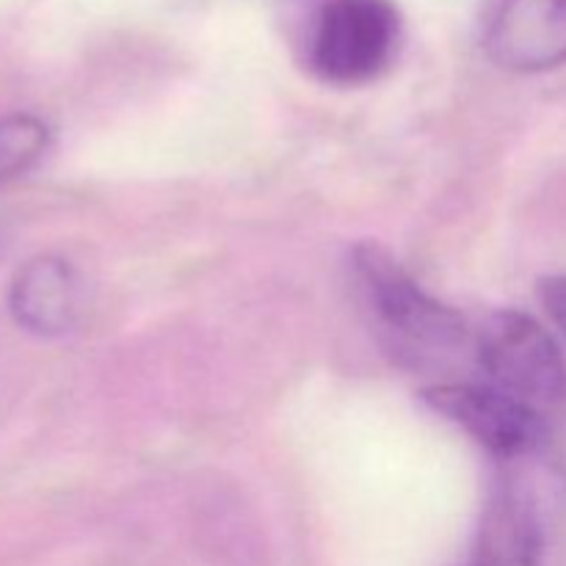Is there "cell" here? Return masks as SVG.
I'll return each instance as SVG.
<instances>
[{
    "label": "cell",
    "instance_id": "6",
    "mask_svg": "<svg viewBox=\"0 0 566 566\" xmlns=\"http://www.w3.org/2000/svg\"><path fill=\"white\" fill-rule=\"evenodd\" d=\"M9 313L31 335H66L86 313V282L70 260L39 254L11 276Z\"/></svg>",
    "mask_w": 566,
    "mask_h": 566
},
{
    "label": "cell",
    "instance_id": "5",
    "mask_svg": "<svg viewBox=\"0 0 566 566\" xmlns=\"http://www.w3.org/2000/svg\"><path fill=\"white\" fill-rule=\"evenodd\" d=\"M501 70L534 72L566 64V0H492L481 33Z\"/></svg>",
    "mask_w": 566,
    "mask_h": 566
},
{
    "label": "cell",
    "instance_id": "7",
    "mask_svg": "<svg viewBox=\"0 0 566 566\" xmlns=\"http://www.w3.org/2000/svg\"><path fill=\"white\" fill-rule=\"evenodd\" d=\"M542 525L534 506L514 490L492 497L470 566H539Z\"/></svg>",
    "mask_w": 566,
    "mask_h": 566
},
{
    "label": "cell",
    "instance_id": "2",
    "mask_svg": "<svg viewBox=\"0 0 566 566\" xmlns=\"http://www.w3.org/2000/svg\"><path fill=\"white\" fill-rule=\"evenodd\" d=\"M479 365L492 387L547 415L566 401V365L551 332L520 310L490 315L479 332Z\"/></svg>",
    "mask_w": 566,
    "mask_h": 566
},
{
    "label": "cell",
    "instance_id": "1",
    "mask_svg": "<svg viewBox=\"0 0 566 566\" xmlns=\"http://www.w3.org/2000/svg\"><path fill=\"white\" fill-rule=\"evenodd\" d=\"M352 274L359 302L385 346L412 368L442 365L468 340V324L448 304L437 302L379 243L354 247Z\"/></svg>",
    "mask_w": 566,
    "mask_h": 566
},
{
    "label": "cell",
    "instance_id": "8",
    "mask_svg": "<svg viewBox=\"0 0 566 566\" xmlns=\"http://www.w3.org/2000/svg\"><path fill=\"white\" fill-rule=\"evenodd\" d=\"M50 127L33 114H11L0 119V186L25 175L44 155Z\"/></svg>",
    "mask_w": 566,
    "mask_h": 566
},
{
    "label": "cell",
    "instance_id": "4",
    "mask_svg": "<svg viewBox=\"0 0 566 566\" xmlns=\"http://www.w3.org/2000/svg\"><path fill=\"white\" fill-rule=\"evenodd\" d=\"M423 401L501 457H525L545 446L551 437L547 415L492 385L446 381V385L426 387Z\"/></svg>",
    "mask_w": 566,
    "mask_h": 566
},
{
    "label": "cell",
    "instance_id": "9",
    "mask_svg": "<svg viewBox=\"0 0 566 566\" xmlns=\"http://www.w3.org/2000/svg\"><path fill=\"white\" fill-rule=\"evenodd\" d=\"M539 298L558 329L566 335V276H545L539 282Z\"/></svg>",
    "mask_w": 566,
    "mask_h": 566
},
{
    "label": "cell",
    "instance_id": "10",
    "mask_svg": "<svg viewBox=\"0 0 566 566\" xmlns=\"http://www.w3.org/2000/svg\"><path fill=\"white\" fill-rule=\"evenodd\" d=\"M564 459H566V434H564Z\"/></svg>",
    "mask_w": 566,
    "mask_h": 566
},
{
    "label": "cell",
    "instance_id": "3",
    "mask_svg": "<svg viewBox=\"0 0 566 566\" xmlns=\"http://www.w3.org/2000/svg\"><path fill=\"white\" fill-rule=\"evenodd\" d=\"M401 36L392 0H329L310 36V64L329 83H363L390 64Z\"/></svg>",
    "mask_w": 566,
    "mask_h": 566
}]
</instances>
